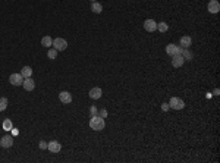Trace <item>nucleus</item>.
Returning a JSON list of instances; mask_svg holds the SVG:
<instances>
[{
  "label": "nucleus",
  "instance_id": "obj_1",
  "mask_svg": "<svg viewBox=\"0 0 220 163\" xmlns=\"http://www.w3.org/2000/svg\"><path fill=\"white\" fill-rule=\"evenodd\" d=\"M104 126H106L104 118H101V116H98V115L91 116V119H90V128L91 130L101 131V130H104Z\"/></svg>",
  "mask_w": 220,
  "mask_h": 163
},
{
  "label": "nucleus",
  "instance_id": "obj_2",
  "mask_svg": "<svg viewBox=\"0 0 220 163\" xmlns=\"http://www.w3.org/2000/svg\"><path fill=\"white\" fill-rule=\"evenodd\" d=\"M169 107L170 109H175V110H182L185 107V101L179 99V97H172L170 101H169Z\"/></svg>",
  "mask_w": 220,
  "mask_h": 163
},
{
  "label": "nucleus",
  "instance_id": "obj_3",
  "mask_svg": "<svg viewBox=\"0 0 220 163\" xmlns=\"http://www.w3.org/2000/svg\"><path fill=\"white\" fill-rule=\"evenodd\" d=\"M52 47H54L58 52H63V50H66V48H68V41L65 38H60V37H58V38L53 40Z\"/></svg>",
  "mask_w": 220,
  "mask_h": 163
},
{
  "label": "nucleus",
  "instance_id": "obj_4",
  "mask_svg": "<svg viewBox=\"0 0 220 163\" xmlns=\"http://www.w3.org/2000/svg\"><path fill=\"white\" fill-rule=\"evenodd\" d=\"M9 82L15 87H19V85H22V82H24V77H22L21 74H12L9 77Z\"/></svg>",
  "mask_w": 220,
  "mask_h": 163
},
{
  "label": "nucleus",
  "instance_id": "obj_5",
  "mask_svg": "<svg viewBox=\"0 0 220 163\" xmlns=\"http://www.w3.org/2000/svg\"><path fill=\"white\" fill-rule=\"evenodd\" d=\"M166 53H168L169 56H175V54H181V53H182V47H178L176 44L170 43V44H168V46H166Z\"/></svg>",
  "mask_w": 220,
  "mask_h": 163
},
{
  "label": "nucleus",
  "instance_id": "obj_6",
  "mask_svg": "<svg viewBox=\"0 0 220 163\" xmlns=\"http://www.w3.org/2000/svg\"><path fill=\"white\" fill-rule=\"evenodd\" d=\"M144 29L148 33H154L157 29V22L154 19H145L144 21Z\"/></svg>",
  "mask_w": 220,
  "mask_h": 163
},
{
  "label": "nucleus",
  "instance_id": "obj_7",
  "mask_svg": "<svg viewBox=\"0 0 220 163\" xmlns=\"http://www.w3.org/2000/svg\"><path fill=\"white\" fill-rule=\"evenodd\" d=\"M0 145L5 147V149H9L13 145V137L12 135H3L2 140H0Z\"/></svg>",
  "mask_w": 220,
  "mask_h": 163
},
{
  "label": "nucleus",
  "instance_id": "obj_8",
  "mask_svg": "<svg viewBox=\"0 0 220 163\" xmlns=\"http://www.w3.org/2000/svg\"><path fill=\"white\" fill-rule=\"evenodd\" d=\"M207 9H208V12L210 13H219L220 12V3L217 2V0H210L208 2V6H207Z\"/></svg>",
  "mask_w": 220,
  "mask_h": 163
},
{
  "label": "nucleus",
  "instance_id": "obj_9",
  "mask_svg": "<svg viewBox=\"0 0 220 163\" xmlns=\"http://www.w3.org/2000/svg\"><path fill=\"white\" fill-rule=\"evenodd\" d=\"M101 94H103V90H101L100 87H96V88H91L90 93H88V96H90V99H92V100H98L101 97Z\"/></svg>",
  "mask_w": 220,
  "mask_h": 163
},
{
  "label": "nucleus",
  "instance_id": "obj_10",
  "mask_svg": "<svg viewBox=\"0 0 220 163\" xmlns=\"http://www.w3.org/2000/svg\"><path fill=\"white\" fill-rule=\"evenodd\" d=\"M59 100L62 101L63 104H69L72 101V94L69 91H62L59 93Z\"/></svg>",
  "mask_w": 220,
  "mask_h": 163
},
{
  "label": "nucleus",
  "instance_id": "obj_11",
  "mask_svg": "<svg viewBox=\"0 0 220 163\" xmlns=\"http://www.w3.org/2000/svg\"><path fill=\"white\" fill-rule=\"evenodd\" d=\"M22 85L27 91H32L34 88H35V81H34L32 78H24V82H22Z\"/></svg>",
  "mask_w": 220,
  "mask_h": 163
},
{
  "label": "nucleus",
  "instance_id": "obj_12",
  "mask_svg": "<svg viewBox=\"0 0 220 163\" xmlns=\"http://www.w3.org/2000/svg\"><path fill=\"white\" fill-rule=\"evenodd\" d=\"M183 62H185V59L182 58V54H175V56H172V66L173 68H181L182 65H183Z\"/></svg>",
  "mask_w": 220,
  "mask_h": 163
},
{
  "label": "nucleus",
  "instance_id": "obj_13",
  "mask_svg": "<svg viewBox=\"0 0 220 163\" xmlns=\"http://www.w3.org/2000/svg\"><path fill=\"white\" fill-rule=\"evenodd\" d=\"M47 149L52 151V153H59L60 150H62V144L59 143V141H50L47 145Z\"/></svg>",
  "mask_w": 220,
  "mask_h": 163
},
{
  "label": "nucleus",
  "instance_id": "obj_14",
  "mask_svg": "<svg viewBox=\"0 0 220 163\" xmlns=\"http://www.w3.org/2000/svg\"><path fill=\"white\" fill-rule=\"evenodd\" d=\"M179 44H181V47H182V48H188V47H191L192 38L189 37V35H183V37H181V40H179Z\"/></svg>",
  "mask_w": 220,
  "mask_h": 163
},
{
  "label": "nucleus",
  "instance_id": "obj_15",
  "mask_svg": "<svg viewBox=\"0 0 220 163\" xmlns=\"http://www.w3.org/2000/svg\"><path fill=\"white\" fill-rule=\"evenodd\" d=\"M21 75H22L24 78L32 77V68H31V66H24L22 69H21Z\"/></svg>",
  "mask_w": 220,
  "mask_h": 163
},
{
  "label": "nucleus",
  "instance_id": "obj_16",
  "mask_svg": "<svg viewBox=\"0 0 220 163\" xmlns=\"http://www.w3.org/2000/svg\"><path fill=\"white\" fill-rule=\"evenodd\" d=\"M91 12H94V13H101V12H103V6H101L98 2H92V3H91Z\"/></svg>",
  "mask_w": 220,
  "mask_h": 163
},
{
  "label": "nucleus",
  "instance_id": "obj_17",
  "mask_svg": "<svg viewBox=\"0 0 220 163\" xmlns=\"http://www.w3.org/2000/svg\"><path fill=\"white\" fill-rule=\"evenodd\" d=\"M52 44H53V38L50 35H44L41 38V46L43 47H52Z\"/></svg>",
  "mask_w": 220,
  "mask_h": 163
},
{
  "label": "nucleus",
  "instance_id": "obj_18",
  "mask_svg": "<svg viewBox=\"0 0 220 163\" xmlns=\"http://www.w3.org/2000/svg\"><path fill=\"white\" fill-rule=\"evenodd\" d=\"M3 130L5 131H12L13 130V124L10 119H5L3 120Z\"/></svg>",
  "mask_w": 220,
  "mask_h": 163
},
{
  "label": "nucleus",
  "instance_id": "obj_19",
  "mask_svg": "<svg viewBox=\"0 0 220 163\" xmlns=\"http://www.w3.org/2000/svg\"><path fill=\"white\" fill-rule=\"evenodd\" d=\"M157 29L160 33H168L169 25L166 24V22H157Z\"/></svg>",
  "mask_w": 220,
  "mask_h": 163
},
{
  "label": "nucleus",
  "instance_id": "obj_20",
  "mask_svg": "<svg viewBox=\"0 0 220 163\" xmlns=\"http://www.w3.org/2000/svg\"><path fill=\"white\" fill-rule=\"evenodd\" d=\"M182 58L185 59V60H191L192 59V53L189 52V50H188V48H182Z\"/></svg>",
  "mask_w": 220,
  "mask_h": 163
},
{
  "label": "nucleus",
  "instance_id": "obj_21",
  "mask_svg": "<svg viewBox=\"0 0 220 163\" xmlns=\"http://www.w3.org/2000/svg\"><path fill=\"white\" fill-rule=\"evenodd\" d=\"M47 56H48V59H56L58 58V50L53 47V48H48V52H47Z\"/></svg>",
  "mask_w": 220,
  "mask_h": 163
},
{
  "label": "nucleus",
  "instance_id": "obj_22",
  "mask_svg": "<svg viewBox=\"0 0 220 163\" xmlns=\"http://www.w3.org/2000/svg\"><path fill=\"white\" fill-rule=\"evenodd\" d=\"M6 107H8V99L6 97H0V112L6 110Z\"/></svg>",
  "mask_w": 220,
  "mask_h": 163
},
{
  "label": "nucleus",
  "instance_id": "obj_23",
  "mask_svg": "<svg viewBox=\"0 0 220 163\" xmlns=\"http://www.w3.org/2000/svg\"><path fill=\"white\" fill-rule=\"evenodd\" d=\"M90 113H91V116H94V115H97V113H98V110H97L96 106H91V107H90Z\"/></svg>",
  "mask_w": 220,
  "mask_h": 163
},
{
  "label": "nucleus",
  "instance_id": "obj_24",
  "mask_svg": "<svg viewBox=\"0 0 220 163\" xmlns=\"http://www.w3.org/2000/svg\"><path fill=\"white\" fill-rule=\"evenodd\" d=\"M98 116H101V118H107V110H106V109H101V110L98 112Z\"/></svg>",
  "mask_w": 220,
  "mask_h": 163
},
{
  "label": "nucleus",
  "instance_id": "obj_25",
  "mask_svg": "<svg viewBox=\"0 0 220 163\" xmlns=\"http://www.w3.org/2000/svg\"><path fill=\"white\" fill-rule=\"evenodd\" d=\"M47 145H48V144L46 143V141H40V149H41V150H46V149H47Z\"/></svg>",
  "mask_w": 220,
  "mask_h": 163
},
{
  "label": "nucleus",
  "instance_id": "obj_26",
  "mask_svg": "<svg viewBox=\"0 0 220 163\" xmlns=\"http://www.w3.org/2000/svg\"><path fill=\"white\" fill-rule=\"evenodd\" d=\"M169 109H170V107H169V103H163V104H162V110L163 112H168Z\"/></svg>",
  "mask_w": 220,
  "mask_h": 163
},
{
  "label": "nucleus",
  "instance_id": "obj_27",
  "mask_svg": "<svg viewBox=\"0 0 220 163\" xmlns=\"http://www.w3.org/2000/svg\"><path fill=\"white\" fill-rule=\"evenodd\" d=\"M219 88H216V90H214V96H219Z\"/></svg>",
  "mask_w": 220,
  "mask_h": 163
},
{
  "label": "nucleus",
  "instance_id": "obj_28",
  "mask_svg": "<svg viewBox=\"0 0 220 163\" xmlns=\"http://www.w3.org/2000/svg\"><path fill=\"white\" fill-rule=\"evenodd\" d=\"M90 2H91V3H92V2H96V0H90Z\"/></svg>",
  "mask_w": 220,
  "mask_h": 163
}]
</instances>
